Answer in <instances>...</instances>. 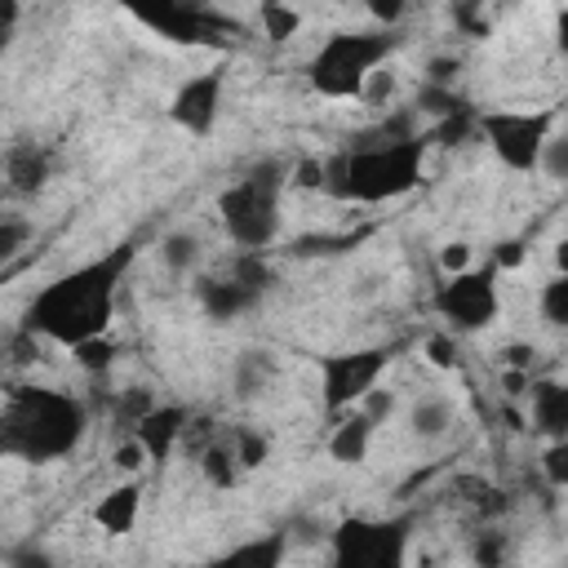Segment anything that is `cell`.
<instances>
[{"label":"cell","instance_id":"obj_9","mask_svg":"<svg viewBox=\"0 0 568 568\" xmlns=\"http://www.w3.org/2000/svg\"><path fill=\"white\" fill-rule=\"evenodd\" d=\"M386 368V351L368 346V351H337V355H324L320 359V390H324V408L328 413H342V408H355L373 395L377 377Z\"/></svg>","mask_w":568,"mask_h":568},{"label":"cell","instance_id":"obj_23","mask_svg":"<svg viewBox=\"0 0 568 568\" xmlns=\"http://www.w3.org/2000/svg\"><path fill=\"white\" fill-rule=\"evenodd\" d=\"M470 559H475V568H506V559H510V537L497 532V528L479 532L475 546H470Z\"/></svg>","mask_w":568,"mask_h":568},{"label":"cell","instance_id":"obj_34","mask_svg":"<svg viewBox=\"0 0 568 568\" xmlns=\"http://www.w3.org/2000/svg\"><path fill=\"white\" fill-rule=\"evenodd\" d=\"M142 462H151V457H146V448H142L138 439H124V444L115 448V466H120V470H142Z\"/></svg>","mask_w":568,"mask_h":568},{"label":"cell","instance_id":"obj_4","mask_svg":"<svg viewBox=\"0 0 568 568\" xmlns=\"http://www.w3.org/2000/svg\"><path fill=\"white\" fill-rule=\"evenodd\" d=\"M280 191H284V169L275 160H262L217 195V217L244 253H262L275 240V231H280Z\"/></svg>","mask_w":568,"mask_h":568},{"label":"cell","instance_id":"obj_37","mask_svg":"<svg viewBox=\"0 0 568 568\" xmlns=\"http://www.w3.org/2000/svg\"><path fill=\"white\" fill-rule=\"evenodd\" d=\"M297 186H324V164L306 160V164L297 169Z\"/></svg>","mask_w":568,"mask_h":568},{"label":"cell","instance_id":"obj_22","mask_svg":"<svg viewBox=\"0 0 568 568\" xmlns=\"http://www.w3.org/2000/svg\"><path fill=\"white\" fill-rule=\"evenodd\" d=\"M71 355H75V364L84 368V373H106L111 364H115V355H120V346H115V337H89V342H80V346H71Z\"/></svg>","mask_w":568,"mask_h":568},{"label":"cell","instance_id":"obj_2","mask_svg":"<svg viewBox=\"0 0 568 568\" xmlns=\"http://www.w3.org/2000/svg\"><path fill=\"white\" fill-rule=\"evenodd\" d=\"M426 138L413 129V115L382 120L373 133H359L333 164H324V191L355 204H382L408 195L422 182Z\"/></svg>","mask_w":568,"mask_h":568},{"label":"cell","instance_id":"obj_17","mask_svg":"<svg viewBox=\"0 0 568 568\" xmlns=\"http://www.w3.org/2000/svg\"><path fill=\"white\" fill-rule=\"evenodd\" d=\"M532 422L550 439H568V386L564 382H532Z\"/></svg>","mask_w":568,"mask_h":568},{"label":"cell","instance_id":"obj_3","mask_svg":"<svg viewBox=\"0 0 568 568\" xmlns=\"http://www.w3.org/2000/svg\"><path fill=\"white\" fill-rule=\"evenodd\" d=\"M89 413L75 395L49 386H13L0 408V448L18 462H58L84 439Z\"/></svg>","mask_w":568,"mask_h":568},{"label":"cell","instance_id":"obj_32","mask_svg":"<svg viewBox=\"0 0 568 568\" xmlns=\"http://www.w3.org/2000/svg\"><path fill=\"white\" fill-rule=\"evenodd\" d=\"M439 266H444L448 275H462V271H470V244H462V240L444 244V248H439Z\"/></svg>","mask_w":568,"mask_h":568},{"label":"cell","instance_id":"obj_20","mask_svg":"<svg viewBox=\"0 0 568 568\" xmlns=\"http://www.w3.org/2000/svg\"><path fill=\"white\" fill-rule=\"evenodd\" d=\"M200 470L213 488H231L235 475H240V462H235V448H231V435L226 439H213L204 453H200Z\"/></svg>","mask_w":568,"mask_h":568},{"label":"cell","instance_id":"obj_21","mask_svg":"<svg viewBox=\"0 0 568 568\" xmlns=\"http://www.w3.org/2000/svg\"><path fill=\"white\" fill-rule=\"evenodd\" d=\"M275 373V359L266 351H244L240 364H235V390L240 395H257Z\"/></svg>","mask_w":568,"mask_h":568},{"label":"cell","instance_id":"obj_26","mask_svg":"<svg viewBox=\"0 0 568 568\" xmlns=\"http://www.w3.org/2000/svg\"><path fill=\"white\" fill-rule=\"evenodd\" d=\"M231 448H235V462H240V470H257V466L266 462V439H262L257 430H248V426L231 430Z\"/></svg>","mask_w":568,"mask_h":568},{"label":"cell","instance_id":"obj_40","mask_svg":"<svg viewBox=\"0 0 568 568\" xmlns=\"http://www.w3.org/2000/svg\"><path fill=\"white\" fill-rule=\"evenodd\" d=\"M555 266H559V275H568V235L555 244Z\"/></svg>","mask_w":568,"mask_h":568},{"label":"cell","instance_id":"obj_16","mask_svg":"<svg viewBox=\"0 0 568 568\" xmlns=\"http://www.w3.org/2000/svg\"><path fill=\"white\" fill-rule=\"evenodd\" d=\"M284 532H266V537H248L240 546H231L226 555H217L209 568H284Z\"/></svg>","mask_w":568,"mask_h":568},{"label":"cell","instance_id":"obj_33","mask_svg":"<svg viewBox=\"0 0 568 568\" xmlns=\"http://www.w3.org/2000/svg\"><path fill=\"white\" fill-rule=\"evenodd\" d=\"M22 240H27V226H22L18 217H4V222H0V257L9 262V257L18 253V244H22Z\"/></svg>","mask_w":568,"mask_h":568},{"label":"cell","instance_id":"obj_29","mask_svg":"<svg viewBox=\"0 0 568 568\" xmlns=\"http://www.w3.org/2000/svg\"><path fill=\"white\" fill-rule=\"evenodd\" d=\"M4 564H9V568H58V564H53V555H49L44 546H36V541H22V546H13Z\"/></svg>","mask_w":568,"mask_h":568},{"label":"cell","instance_id":"obj_13","mask_svg":"<svg viewBox=\"0 0 568 568\" xmlns=\"http://www.w3.org/2000/svg\"><path fill=\"white\" fill-rule=\"evenodd\" d=\"M257 297H262V293H257L253 284L235 280V275H226V280H200V306H204V315L217 320V324H226V320L253 311Z\"/></svg>","mask_w":568,"mask_h":568},{"label":"cell","instance_id":"obj_12","mask_svg":"<svg viewBox=\"0 0 568 568\" xmlns=\"http://www.w3.org/2000/svg\"><path fill=\"white\" fill-rule=\"evenodd\" d=\"M186 422H191L186 408H178V404H155V408L133 426V439L146 448L151 462H164V457L173 453V444L186 435Z\"/></svg>","mask_w":568,"mask_h":568},{"label":"cell","instance_id":"obj_25","mask_svg":"<svg viewBox=\"0 0 568 568\" xmlns=\"http://www.w3.org/2000/svg\"><path fill=\"white\" fill-rule=\"evenodd\" d=\"M257 18H262V31H266L271 40H288V36H297V27H302V13L288 9V4H262Z\"/></svg>","mask_w":568,"mask_h":568},{"label":"cell","instance_id":"obj_15","mask_svg":"<svg viewBox=\"0 0 568 568\" xmlns=\"http://www.w3.org/2000/svg\"><path fill=\"white\" fill-rule=\"evenodd\" d=\"M138 510H142V484H120V488H111L98 506H93V524L106 532V537H124L129 528H133V519H138Z\"/></svg>","mask_w":568,"mask_h":568},{"label":"cell","instance_id":"obj_6","mask_svg":"<svg viewBox=\"0 0 568 568\" xmlns=\"http://www.w3.org/2000/svg\"><path fill=\"white\" fill-rule=\"evenodd\" d=\"M408 519H346L333 532V568H404Z\"/></svg>","mask_w":568,"mask_h":568},{"label":"cell","instance_id":"obj_31","mask_svg":"<svg viewBox=\"0 0 568 568\" xmlns=\"http://www.w3.org/2000/svg\"><path fill=\"white\" fill-rule=\"evenodd\" d=\"M541 169L550 178H568V138H550L541 151Z\"/></svg>","mask_w":568,"mask_h":568},{"label":"cell","instance_id":"obj_8","mask_svg":"<svg viewBox=\"0 0 568 568\" xmlns=\"http://www.w3.org/2000/svg\"><path fill=\"white\" fill-rule=\"evenodd\" d=\"M435 311L462 328V333H479L497 320V266H470L462 275H448L435 293Z\"/></svg>","mask_w":568,"mask_h":568},{"label":"cell","instance_id":"obj_30","mask_svg":"<svg viewBox=\"0 0 568 568\" xmlns=\"http://www.w3.org/2000/svg\"><path fill=\"white\" fill-rule=\"evenodd\" d=\"M470 129H475V120H470V106H466V111H457V115L439 120V124H435V138H439L444 146H453V142H462Z\"/></svg>","mask_w":568,"mask_h":568},{"label":"cell","instance_id":"obj_28","mask_svg":"<svg viewBox=\"0 0 568 568\" xmlns=\"http://www.w3.org/2000/svg\"><path fill=\"white\" fill-rule=\"evenodd\" d=\"M541 475L555 488H568V439H550V448L541 453Z\"/></svg>","mask_w":568,"mask_h":568},{"label":"cell","instance_id":"obj_35","mask_svg":"<svg viewBox=\"0 0 568 568\" xmlns=\"http://www.w3.org/2000/svg\"><path fill=\"white\" fill-rule=\"evenodd\" d=\"M524 262V244L519 240H501L497 248H493V266L501 271V266H519Z\"/></svg>","mask_w":568,"mask_h":568},{"label":"cell","instance_id":"obj_7","mask_svg":"<svg viewBox=\"0 0 568 568\" xmlns=\"http://www.w3.org/2000/svg\"><path fill=\"white\" fill-rule=\"evenodd\" d=\"M479 129L506 169L532 173V169H541V151L555 138L550 133L555 111H493V115H479Z\"/></svg>","mask_w":568,"mask_h":568},{"label":"cell","instance_id":"obj_24","mask_svg":"<svg viewBox=\"0 0 568 568\" xmlns=\"http://www.w3.org/2000/svg\"><path fill=\"white\" fill-rule=\"evenodd\" d=\"M164 266L169 271H178V275H186L191 266H195V257H200V240L195 235H186V231H173V235H164Z\"/></svg>","mask_w":568,"mask_h":568},{"label":"cell","instance_id":"obj_10","mask_svg":"<svg viewBox=\"0 0 568 568\" xmlns=\"http://www.w3.org/2000/svg\"><path fill=\"white\" fill-rule=\"evenodd\" d=\"M133 18L146 22V27H155V31L169 36V40H182V44H195V40H222L217 31H226L222 18H217L213 9H204V4H182V0L142 4V9H133Z\"/></svg>","mask_w":568,"mask_h":568},{"label":"cell","instance_id":"obj_36","mask_svg":"<svg viewBox=\"0 0 568 568\" xmlns=\"http://www.w3.org/2000/svg\"><path fill=\"white\" fill-rule=\"evenodd\" d=\"M426 355H430V364H435V368H453V364H457V355H453V342H448V337H430V342H426Z\"/></svg>","mask_w":568,"mask_h":568},{"label":"cell","instance_id":"obj_1","mask_svg":"<svg viewBox=\"0 0 568 568\" xmlns=\"http://www.w3.org/2000/svg\"><path fill=\"white\" fill-rule=\"evenodd\" d=\"M133 266V244H115L102 257L58 275L53 284H44L31 306H27V328L44 333L49 342L62 346H80L89 337H102L111 315H115V297H120V280Z\"/></svg>","mask_w":568,"mask_h":568},{"label":"cell","instance_id":"obj_11","mask_svg":"<svg viewBox=\"0 0 568 568\" xmlns=\"http://www.w3.org/2000/svg\"><path fill=\"white\" fill-rule=\"evenodd\" d=\"M222 89H226V75H222V71H200V75H191V80L173 93L169 115H173L191 138H204V133L217 124Z\"/></svg>","mask_w":568,"mask_h":568},{"label":"cell","instance_id":"obj_19","mask_svg":"<svg viewBox=\"0 0 568 568\" xmlns=\"http://www.w3.org/2000/svg\"><path fill=\"white\" fill-rule=\"evenodd\" d=\"M408 426H413V435L435 439V435H444L453 426V404L444 395H417L413 408H408Z\"/></svg>","mask_w":568,"mask_h":568},{"label":"cell","instance_id":"obj_39","mask_svg":"<svg viewBox=\"0 0 568 568\" xmlns=\"http://www.w3.org/2000/svg\"><path fill=\"white\" fill-rule=\"evenodd\" d=\"M373 13H377L382 22H395V18L404 13V4H373Z\"/></svg>","mask_w":568,"mask_h":568},{"label":"cell","instance_id":"obj_38","mask_svg":"<svg viewBox=\"0 0 568 568\" xmlns=\"http://www.w3.org/2000/svg\"><path fill=\"white\" fill-rule=\"evenodd\" d=\"M555 44H559V53L568 58V9L555 13Z\"/></svg>","mask_w":568,"mask_h":568},{"label":"cell","instance_id":"obj_5","mask_svg":"<svg viewBox=\"0 0 568 568\" xmlns=\"http://www.w3.org/2000/svg\"><path fill=\"white\" fill-rule=\"evenodd\" d=\"M390 49H395V36L386 31H333L315 49L306 75L324 98H355L364 93L368 75L390 58Z\"/></svg>","mask_w":568,"mask_h":568},{"label":"cell","instance_id":"obj_18","mask_svg":"<svg viewBox=\"0 0 568 568\" xmlns=\"http://www.w3.org/2000/svg\"><path fill=\"white\" fill-rule=\"evenodd\" d=\"M373 426H377V422H373L368 413H351V417H342L337 430L328 435V453H333V462H346V466L364 462L368 439H373Z\"/></svg>","mask_w":568,"mask_h":568},{"label":"cell","instance_id":"obj_27","mask_svg":"<svg viewBox=\"0 0 568 568\" xmlns=\"http://www.w3.org/2000/svg\"><path fill=\"white\" fill-rule=\"evenodd\" d=\"M541 315H546V324L568 328V275H555L541 288Z\"/></svg>","mask_w":568,"mask_h":568},{"label":"cell","instance_id":"obj_14","mask_svg":"<svg viewBox=\"0 0 568 568\" xmlns=\"http://www.w3.org/2000/svg\"><path fill=\"white\" fill-rule=\"evenodd\" d=\"M4 178H9V191H22V195L40 191L49 178V151L36 142H13L4 151Z\"/></svg>","mask_w":568,"mask_h":568}]
</instances>
